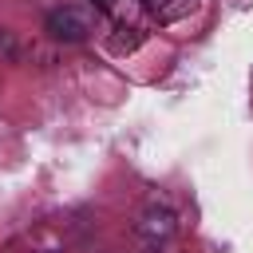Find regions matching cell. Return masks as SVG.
Masks as SVG:
<instances>
[{
  "instance_id": "cell-5",
  "label": "cell",
  "mask_w": 253,
  "mask_h": 253,
  "mask_svg": "<svg viewBox=\"0 0 253 253\" xmlns=\"http://www.w3.org/2000/svg\"><path fill=\"white\" fill-rule=\"evenodd\" d=\"M142 40H146V28H142V24H115V32H111V51H115V55H130V51H138Z\"/></svg>"
},
{
  "instance_id": "cell-3",
  "label": "cell",
  "mask_w": 253,
  "mask_h": 253,
  "mask_svg": "<svg viewBox=\"0 0 253 253\" xmlns=\"http://www.w3.org/2000/svg\"><path fill=\"white\" fill-rule=\"evenodd\" d=\"M142 8L154 24H178L198 8V0H142Z\"/></svg>"
},
{
  "instance_id": "cell-4",
  "label": "cell",
  "mask_w": 253,
  "mask_h": 253,
  "mask_svg": "<svg viewBox=\"0 0 253 253\" xmlns=\"http://www.w3.org/2000/svg\"><path fill=\"white\" fill-rule=\"evenodd\" d=\"M95 12L111 16V24H138V16L146 12L142 0H91Z\"/></svg>"
},
{
  "instance_id": "cell-1",
  "label": "cell",
  "mask_w": 253,
  "mask_h": 253,
  "mask_svg": "<svg viewBox=\"0 0 253 253\" xmlns=\"http://www.w3.org/2000/svg\"><path fill=\"white\" fill-rule=\"evenodd\" d=\"M91 28H95V16H91L87 4H63V8H51V12H47V32H51L55 40H63V43L87 40Z\"/></svg>"
},
{
  "instance_id": "cell-2",
  "label": "cell",
  "mask_w": 253,
  "mask_h": 253,
  "mask_svg": "<svg viewBox=\"0 0 253 253\" xmlns=\"http://www.w3.org/2000/svg\"><path fill=\"white\" fill-rule=\"evenodd\" d=\"M174 229H178V213H174L166 202H150V206L138 213V221H134V233H138L142 241H150V245L174 237Z\"/></svg>"
}]
</instances>
